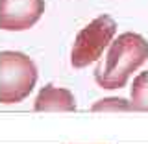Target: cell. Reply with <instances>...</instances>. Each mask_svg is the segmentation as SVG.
<instances>
[{
	"label": "cell",
	"mask_w": 148,
	"mask_h": 144,
	"mask_svg": "<svg viewBox=\"0 0 148 144\" xmlns=\"http://www.w3.org/2000/svg\"><path fill=\"white\" fill-rule=\"evenodd\" d=\"M37 83L34 59L17 50L0 52V104L11 105L24 102Z\"/></svg>",
	"instance_id": "obj_2"
},
{
	"label": "cell",
	"mask_w": 148,
	"mask_h": 144,
	"mask_svg": "<svg viewBox=\"0 0 148 144\" xmlns=\"http://www.w3.org/2000/svg\"><path fill=\"white\" fill-rule=\"evenodd\" d=\"M45 8V0H0V30H30L43 17Z\"/></svg>",
	"instance_id": "obj_4"
},
{
	"label": "cell",
	"mask_w": 148,
	"mask_h": 144,
	"mask_svg": "<svg viewBox=\"0 0 148 144\" xmlns=\"http://www.w3.org/2000/svg\"><path fill=\"white\" fill-rule=\"evenodd\" d=\"M132 111H148V70L139 72L130 87Z\"/></svg>",
	"instance_id": "obj_6"
},
{
	"label": "cell",
	"mask_w": 148,
	"mask_h": 144,
	"mask_svg": "<svg viewBox=\"0 0 148 144\" xmlns=\"http://www.w3.org/2000/svg\"><path fill=\"white\" fill-rule=\"evenodd\" d=\"M117 35V22L109 15H98L78 31L71 48V65L74 68H85L98 61L104 50Z\"/></svg>",
	"instance_id": "obj_3"
},
{
	"label": "cell",
	"mask_w": 148,
	"mask_h": 144,
	"mask_svg": "<svg viewBox=\"0 0 148 144\" xmlns=\"http://www.w3.org/2000/svg\"><path fill=\"white\" fill-rule=\"evenodd\" d=\"M76 98L71 91L65 87H54L50 83L37 92L34 102V109L43 113H71L76 111Z\"/></svg>",
	"instance_id": "obj_5"
},
{
	"label": "cell",
	"mask_w": 148,
	"mask_h": 144,
	"mask_svg": "<svg viewBox=\"0 0 148 144\" xmlns=\"http://www.w3.org/2000/svg\"><path fill=\"white\" fill-rule=\"evenodd\" d=\"M92 113H122V111H132V104L126 98L119 96H108V98L96 100L91 105Z\"/></svg>",
	"instance_id": "obj_7"
},
{
	"label": "cell",
	"mask_w": 148,
	"mask_h": 144,
	"mask_svg": "<svg viewBox=\"0 0 148 144\" xmlns=\"http://www.w3.org/2000/svg\"><path fill=\"white\" fill-rule=\"evenodd\" d=\"M148 61V41L141 33L124 31L108 46L104 59L95 68V81L100 89L115 91L126 87L132 74Z\"/></svg>",
	"instance_id": "obj_1"
}]
</instances>
